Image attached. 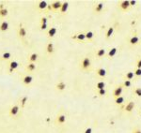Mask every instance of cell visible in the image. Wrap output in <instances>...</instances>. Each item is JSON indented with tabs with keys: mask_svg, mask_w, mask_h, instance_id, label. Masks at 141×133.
Masks as SVG:
<instances>
[{
	"mask_svg": "<svg viewBox=\"0 0 141 133\" xmlns=\"http://www.w3.org/2000/svg\"><path fill=\"white\" fill-rule=\"evenodd\" d=\"M91 66V61L89 57H84L80 62V68L82 70H89Z\"/></svg>",
	"mask_w": 141,
	"mask_h": 133,
	"instance_id": "obj_1",
	"label": "cell"
},
{
	"mask_svg": "<svg viewBox=\"0 0 141 133\" xmlns=\"http://www.w3.org/2000/svg\"><path fill=\"white\" fill-rule=\"evenodd\" d=\"M61 6H62V3H61L60 1H54L51 3L50 6H48L50 9H52L54 11H58V9H61Z\"/></svg>",
	"mask_w": 141,
	"mask_h": 133,
	"instance_id": "obj_2",
	"label": "cell"
},
{
	"mask_svg": "<svg viewBox=\"0 0 141 133\" xmlns=\"http://www.w3.org/2000/svg\"><path fill=\"white\" fill-rule=\"evenodd\" d=\"M19 111H20V106L17 104L13 105V106H12L10 107V109H9V115L10 116H16L18 114V113H19Z\"/></svg>",
	"mask_w": 141,
	"mask_h": 133,
	"instance_id": "obj_3",
	"label": "cell"
},
{
	"mask_svg": "<svg viewBox=\"0 0 141 133\" xmlns=\"http://www.w3.org/2000/svg\"><path fill=\"white\" fill-rule=\"evenodd\" d=\"M66 120H67V117L65 114L63 113H60V114H58L57 116V118H56V123L58 125H63L66 123Z\"/></svg>",
	"mask_w": 141,
	"mask_h": 133,
	"instance_id": "obj_4",
	"label": "cell"
},
{
	"mask_svg": "<svg viewBox=\"0 0 141 133\" xmlns=\"http://www.w3.org/2000/svg\"><path fill=\"white\" fill-rule=\"evenodd\" d=\"M122 91H123V85H118L115 88L114 92H113V97L114 98H117L118 97H121V94H122Z\"/></svg>",
	"mask_w": 141,
	"mask_h": 133,
	"instance_id": "obj_5",
	"label": "cell"
},
{
	"mask_svg": "<svg viewBox=\"0 0 141 133\" xmlns=\"http://www.w3.org/2000/svg\"><path fill=\"white\" fill-rule=\"evenodd\" d=\"M135 104L134 101H129L128 103H127L126 105H125V107H124V112H126V113H132L133 111H134V109H135Z\"/></svg>",
	"mask_w": 141,
	"mask_h": 133,
	"instance_id": "obj_6",
	"label": "cell"
},
{
	"mask_svg": "<svg viewBox=\"0 0 141 133\" xmlns=\"http://www.w3.org/2000/svg\"><path fill=\"white\" fill-rule=\"evenodd\" d=\"M26 34H27V32H26V29L24 27L23 24H20L19 28H18V36H19V38H26Z\"/></svg>",
	"mask_w": 141,
	"mask_h": 133,
	"instance_id": "obj_7",
	"label": "cell"
},
{
	"mask_svg": "<svg viewBox=\"0 0 141 133\" xmlns=\"http://www.w3.org/2000/svg\"><path fill=\"white\" fill-rule=\"evenodd\" d=\"M120 8H121L123 11H126V10H128L129 9V8L131 6H130V1H127V0H123V1H121V2H120Z\"/></svg>",
	"mask_w": 141,
	"mask_h": 133,
	"instance_id": "obj_8",
	"label": "cell"
},
{
	"mask_svg": "<svg viewBox=\"0 0 141 133\" xmlns=\"http://www.w3.org/2000/svg\"><path fill=\"white\" fill-rule=\"evenodd\" d=\"M56 89L58 90V91H64V90L66 89V84L64 83V82H59L58 84H56Z\"/></svg>",
	"mask_w": 141,
	"mask_h": 133,
	"instance_id": "obj_9",
	"label": "cell"
},
{
	"mask_svg": "<svg viewBox=\"0 0 141 133\" xmlns=\"http://www.w3.org/2000/svg\"><path fill=\"white\" fill-rule=\"evenodd\" d=\"M96 73H97V75L99 77H101V78H105V76H106V70L103 69V68H100L98 70H96Z\"/></svg>",
	"mask_w": 141,
	"mask_h": 133,
	"instance_id": "obj_10",
	"label": "cell"
},
{
	"mask_svg": "<svg viewBox=\"0 0 141 133\" xmlns=\"http://www.w3.org/2000/svg\"><path fill=\"white\" fill-rule=\"evenodd\" d=\"M48 3L46 2V1H40L39 3H38V8H39V9H40V10H43V9H46L47 8H48Z\"/></svg>",
	"mask_w": 141,
	"mask_h": 133,
	"instance_id": "obj_11",
	"label": "cell"
},
{
	"mask_svg": "<svg viewBox=\"0 0 141 133\" xmlns=\"http://www.w3.org/2000/svg\"><path fill=\"white\" fill-rule=\"evenodd\" d=\"M57 32H58V29L56 28V27H51V28H49V30H48L47 35H48L49 38H54V37L57 35Z\"/></svg>",
	"mask_w": 141,
	"mask_h": 133,
	"instance_id": "obj_12",
	"label": "cell"
},
{
	"mask_svg": "<svg viewBox=\"0 0 141 133\" xmlns=\"http://www.w3.org/2000/svg\"><path fill=\"white\" fill-rule=\"evenodd\" d=\"M32 81H33V77L30 75H26L25 77L23 78V83L26 85H28V84H30L32 83Z\"/></svg>",
	"mask_w": 141,
	"mask_h": 133,
	"instance_id": "obj_13",
	"label": "cell"
},
{
	"mask_svg": "<svg viewBox=\"0 0 141 133\" xmlns=\"http://www.w3.org/2000/svg\"><path fill=\"white\" fill-rule=\"evenodd\" d=\"M9 29V23L7 21H3L2 23H0V31L5 32Z\"/></svg>",
	"mask_w": 141,
	"mask_h": 133,
	"instance_id": "obj_14",
	"label": "cell"
},
{
	"mask_svg": "<svg viewBox=\"0 0 141 133\" xmlns=\"http://www.w3.org/2000/svg\"><path fill=\"white\" fill-rule=\"evenodd\" d=\"M139 38H138L137 36H133L132 38H130L129 39V43L131 44V45H136V44L139 43Z\"/></svg>",
	"mask_w": 141,
	"mask_h": 133,
	"instance_id": "obj_15",
	"label": "cell"
},
{
	"mask_svg": "<svg viewBox=\"0 0 141 133\" xmlns=\"http://www.w3.org/2000/svg\"><path fill=\"white\" fill-rule=\"evenodd\" d=\"M26 70L29 72H32L36 70V64L35 63H28L26 66Z\"/></svg>",
	"mask_w": 141,
	"mask_h": 133,
	"instance_id": "obj_16",
	"label": "cell"
},
{
	"mask_svg": "<svg viewBox=\"0 0 141 133\" xmlns=\"http://www.w3.org/2000/svg\"><path fill=\"white\" fill-rule=\"evenodd\" d=\"M104 3H98L97 5L95 6V8H94V11L96 12V13H100V12H102V10L104 9Z\"/></svg>",
	"mask_w": 141,
	"mask_h": 133,
	"instance_id": "obj_17",
	"label": "cell"
},
{
	"mask_svg": "<svg viewBox=\"0 0 141 133\" xmlns=\"http://www.w3.org/2000/svg\"><path fill=\"white\" fill-rule=\"evenodd\" d=\"M37 59H38V54H36V52H33V54H31V55H29L28 62H29V63H35V62L37 61Z\"/></svg>",
	"mask_w": 141,
	"mask_h": 133,
	"instance_id": "obj_18",
	"label": "cell"
},
{
	"mask_svg": "<svg viewBox=\"0 0 141 133\" xmlns=\"http://www.w3.org/2000/svg\"><path fill=\"white\" fill-rule=\"evenodd\" d=\"M54 51H55V49H54V44H53L52 42H49V43L47 44V46H46V52H48L49 55H51V54L54 52Z\"/></svg>",
	"mask_w": 141,
	"mask_h": 133,
	"instance_id": "obj_19",
	"label": "cell"
},
{
	"mask_svg": "<svg viewBox=\"0 0 141 133\" xmlns=\"http://www.w3.org/2000/svg\"><path fill=\"white\" fill-rule=\"evenodd\" d=\"M105 54H106V52H105V50L102 48V49H99L98 51L96 52L95 55H96V56H97L98 58H102V57H104V55H105Z\"/></svg>",
	"mask_w": 141,
	"mask_h": 133,
	"instance_id": "obj_20",
	"label": "cell"
},
{
	"mask_svg": "<svg viewBox=\"0 0 141 133\" xmlns=\"http://www.w3.org/2000/svg\"><path fill=\"white\" fill-rule=\"evenodd\" d=\"M9 69H12V70H15L18 68V66H19V63H18L17 61L12 60V61H10V62L9 63Z\"/></svg>",
	"mask_w": 141,
	"mask_h": 133,
	"instance_id": "obj_21",
	"label": "cell"
},
{
	"mask_svg": "<svg viewBox=\"0 0 141 133\" xmlns=\"http://www.w3.org/2000/svg\"><path fill=\"white\" fill-rule=\"evenodd\" d=\"M117 52H118V48H117V47H114V48H112V49H111L109 52H108V54H107L108 57H109V58L114 57V56L116 55V54H117Z\"/></svg>",
	"mask_w": 141,
	"mask_h": 133,
	"instance_id": "obj_22",
	"label": "cell"
},
{
	"mask_svg": "<svg viewBox=\"0 0 141 133\" xmlns=\"http://www.w3.org/2000/svg\"><path fill=\"white\" fill-rule=\"evenodd\" d=\"M68 8H69V3H68V2H64V3H62L61 9H59V10H60V13L64 14V13H65V12L68 10Z\"/></svg>",
	"mask_w": 141,
	"mask_h": 133,
	"instance_id": "obj_23",
	"label": "cell"
},
{
	"mask_svg": "<svg viewBox=\"0 0 141 133\" xmlns=\"http://www.w3.org/2000/svg\"><path fill=\"white\" fill-rule=\"evenodd\" d=\"M124 100H125V98H124L122 96H121V97H118V98H115V103H116V105H118V106H121V105L123 104Z\"/></svg>",
	"mask_w": 141,
	"mask_h": 133,
	"instance_id": "obj_24",
	"label": "cell"
},
{
	"mask_svg": "<svg viewBox=\"0 0 141 133\" xmlns=\"http://www.w3.org/2000/svg\"><path fill=\"white\" fill-rule=\"evenodd\" d=\"M28 101V97L27 96H24L23 98H21L20 100V104H21V108H24L26 106V102Z\"/></svg>",
	"mask_w": 141,
	"mask_h": 133,
	"instance_id": "obj_25",
	"label": "cell"
},
{
	"mask_svg": "<svg viewBox=\"0 0 141 133\" xmlns=\"http://www.w3.org/2000/svg\"><path fill=\"white\" fill-rule=\"evenodd\" d=\"M113 33H114V27H109V28L107 29V31H106V34H105V38H111V36L113 35Z\"/></svg>",
	"mask_w": 141,
	"mask_h": 133,
	"instance_id": "obj_26",
	"label": "cell"
},
{
	"mask_svg": "<svg viewBox=\"0 0 141 133\" xmlns=\"http://www.w3.org/2000/svg\"><path fill=\"white\" fill-rule=\"evenodd\" d=\"M8 14H9V10H8V9H0V17L1 18H5L6 16H8Z\"/></svg>",
	"mask_w": 141,
	"mask_h": 133,
	"instance_id": "obj_27",
	"label": "cell"
},
{
	"mask_svg": "<svg viewBox=\"0 0 141 133\" xmlns=\"http://www.w3.org/2000/svg\"><path fill=\"white\" fill-rule=\"evenodd\" d=\"M76 39L79 41H84L86 39V34H84V33H79L76 35Z\"/></svg>",
	"mask_w": 141,
	"mask_h": 133,
	"instance_id": "obj_28",
	"label": "cell"
},
{
	"mask_svg": "<svg viewBox=\"0 0 141 133\" xmlns=\"http://www.w3.org/2000/svg\"><path fill=\"white\" fill-rule=\"evenodd\" d=\"M104 87H105V84H104V82H103V81L98 82V83L96 84V88L98 90L104 89Z\"/></svg>",
	"mask_w": 141,
	"mask_h": 133,
	"instance_id": "obj_29",
	"label": "cell"
},
{
	"mask_svg": "<svg viewBox=\"0 0 141 133\" xmlns=\"http://www.w3.org/2000/svg\"><path fill=\"white\" fill-rule=\"evenodd\" d=\"M93 37H94V34H93L92 31H88L86 33V39H88V41H92Z\"/></svg>",
	"mask_w": 141,
	"mask_h": 133,
	"instance_id": "obj_30",
	"label": "cell"
},
{
	"mask_svg": "<svg viewBox=\"0 0 141 133\" xmlns=\"http://www.w3.org/2000/svg\"><path fill=\"white\" fill-rule=\"evenodd\" d=\"M134 77H135V73L132 72V71H129L125 74V79L128 80V81H131L132 79H134Z\"/></svg>",
	"mask_w": 141,
	"mask_h": 133,
	"instance_id": "obj_31",
	"label": "cell"
},
{
	"mask_svg": "<svg viewBox=\"0 0 141 133\" xmlns=\"http://www.w3.org/2000/svg\"><path fill=\"white\" fill-rule=\"evenodd\" d=\"M10 57H12V54H10V52H4L3 55H2V56H1L2 60H9Z\"/></svg>",
	"mask_w": 141,
	"mask_h": 133,
	"instance_id": "obj_32",
	"label": "cell"
},
{
	"mask_svg": "<svg viewBox=\"0 0 141 133\" xmlns=\"http://www.w3.org/2000/svg\"><path fill=\"white\" fill-rule=\"evenodd\" d=\"M134 94H135V96H137V97H141V88L140 87H136V88H135V90H134Z\"/></svg>",
	"mask_w": 141,
	"mask_h": 133,
	"instance_id": "obj_33",
	"label": "cell"
},
{
	"mask_svg": "<svg viewBox=\"0 0 141 133\" xmlns=\"http://www.w3.org/2000/svg\"><path fill=\"white\" fill-rule=\"evenodd\" d=\"M122 85H123V87H127V88H130V87L132 86V82H131V81H128V80H125Z\"/></svg>",
	"mask_w": 141,
	"mask_h": 133,
	"instance_id": "obj_34",
	"label": "cell"
},
{
	"mask_svg": "<svg viewBox=\"0 0 141 133\" xmlns=\"http://www.w3.org/2000/svg\"><path fill=\"white\" fill-rule=\"evenodd\" d=\"M105 94H106V91H105V89L98 90V95L100 96V97H103V96H104Z\"/></svg>",
	"mask_w": 141,
	"mask_h": 133,
	"instance_id": "obj_35",
	"label": "cell"
},
{
	"mask_svg": "<svg viewBox=\"0 0 141 133\" xmlns=\"http://www.w3.org/2000/svg\"><path fill=\"white\" fill-rule=\"evenodd\" d=\"M135 76H141V69H136V70L134 71Z\"/></svg>",
	"mask_w": 141,
	"mask_h": 133,
	"instance_id": "obj_36",
	"label": "cell"
},
{
	"mask_svg": "<svg viewBox=\"0 0 141 133\" xmlns=\"http://www.w3.org/2000/svg\"><path fill=\"white\" fill-rule=\"evenodd\" d=\"M40 24H47V18L42 17L40 19Z\"/></svg>",
	"mask_w": 141,
	"mask_h": 133,
	"instance_id": "obj_37",
	"label": "cell"
},
{
	"mask_svg": "<svg viewBox=\"0 0 141 133\" xmlns=\"http://www.w3.org/2000/svg\"><path fill=\"white\" fill-rule=\"evenodd\" d=\"M136 69H141V58L138 59L136 62Z\"/></svg>",
	"mask_w": 141,
	"mask_h": 133,
	"instance_id": "obj_38",
	"label": "cell"
},
{
	"mask_svg": "<svg viewBox=\"0 0 141 133\" xmlns=\"http://www.w3.org/2000/svg\"><path fill=\"white\" fill-rule=\"evenodd\" d=\"M84 133H92V128L91 127H88V128H86V130L84 131Z\"/></svg>",
	"mask_w": 141,
	"mask_h": 133,
	"instance_id": "obj_39",
	"label": "cell"
},
{
	"mask_svg": "<svg viewBox=\"0 0 141 133\" xmlns=\"http://www.w3.org/2000/svg\"><path fill=\"white\" fill-rule=\"evenodd\" d=\"M132 133H141V129H139V128H135V129L133 130Z\"/></svg>",
	"mask_w": 141,
	"mask_h": 133,
	"instance_id": "obj_40",
	"label": "cell"
},
{
	"mask_svg": "<svg viewBox=\"0 0 141 133\" xmlns=\"http://www.w3.org/2000/svg\"><path fill=\"white\" fill-rule=\"evenodd\" d=\"M40 29H41V30L47 29V24H40Z\"/></svg>",
	"mask_w": 141,
	"mask_h": 133,
	"instance_id": "obj_41",
	"label": "cell"
},
{
	"mask_svg": "<svg viewBox=\"0 0 141 133\" xmlns=\"http://www.w3.org/2000/svg\"><path fill=\"white\" fill-rule=\"evenodd\" d=\"M135 4H136V1H135V0H134V1H130V6L131 7L135 6Z\"/></svg>",
	"mask_w": 141,
	"mask_h": 133,
	"instance_id": "obj_42",
	"label": "cell"
},
{
	"mask_svg": "<svg viewBox=\"0 0 141 133\" xmlns=\"http://www.w3.org/2000/svg\"><path fill=\"white\" fill-rule=\"evenodd\" d=\"M5 9V7H4V4H0V9Z\"/></svg>",
	"mask_w": 141,
	"mask_h": 133,
	"instance_id": "obj_43",
	"label": "cell"
},
{
	"mask_svg": "<svg viewBox=\"0 0 141 133\" xmlns=\"http://www.w3.org/2000/svg\"><path fill=\"white\" fill-rule=\"evenodd\" d=\"M139 114H140V116H141V109H140V111H139Z\"/></svg>",
	"mask_w": 141,
	"mask_h": 133,
	"instance_id": "obj_44",
	"label": "cell"
}]
</instances>
